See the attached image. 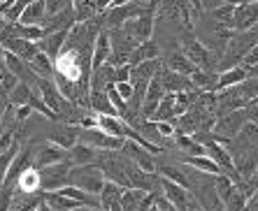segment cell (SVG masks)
Wrapping results in <instances>:
<instances>
[{
	"mask_svg": "<svg viewBox=\"0 0 258 211\" xmlns=\"http://www.w3.org/2000/svg\"><path fill=\"white\" fill-rule=\"evenodd\" d=\"M226 149L230 151L233 163L237 167V172H240L242 181L258 172V126L256 123L246 121L244 128L240 130V135L230 139L226 144Z\"/></svg>",
	"mask_w": 258,
	"mask_h": 211,
	"instance_id": "1",
	"label": "cell"
},
{
	"mask_svg": "<svg viewBox=\"0 0 258 211\" xmlns=\"http://www.w3.org/2000/svg\"><path fill=\"white\" fill-rule=\"evenodd\" d=\"M196 17L198 14H196L188 0H158L156 21H168L179 33L196 30Z\"/></svg>",
	"mask_w": 258,
	"mask_h": 211,
	"instance_id": "2",
	"label": "cell"
},
{
	"mask_svg": "<svg viewBox=\"0 0 258 211\" xmlns=\"http://www.w3.org/2000/svg\"><path fill=\"white\" fill-rule=\"evenodd\" d=\"M179 47H181V54L186 56V58L191 60L193 65L198 67V70H216V63H219V58H216L210 49L200 42L193 30L181 33Z\"/></svg>",
	"mask_w": 258,
	"mask_h": 211,
	"instance_id": "3",
	"label": "cell"
},
{
	"mask_svg": "<svg viewBox=\"0 0 258 211\" xmlns=\"http://www.w3.org/2000/svg\"><path fill=\"white\" fill-rule=\"evenodd\" d=\"M105 174L96 163L91 165H77V167H70V174H68V183L70 186H77L82 190L91 195H100L102 186H105Z\"/></svg>",
	"mask_w": 258,
	"mask_h": 211,
	"instance_id": "4",
	"label": "cell"
},
{
	"mask_svg": "<svg viewBox=\"0 0 258 211\" xmlns=\"http://www.w3.org/2000/svg\"><path fill=\"white\" fill-rule=\"evenodd\" d=\"M158 5H151V3H142V0H133L128 5H119V7H107L102 12V21H105V28L112 30V28H121V26L135 19L138 14L147 12V10H156Z\"/></svg>",
	"mask_w": 258,
	"mask_h": 211,
	"instance_id": "5",
	"label": "cell"
},
{
	"mask_svg": "<svg viewBox=\"0 0 258 211\" xmlns=\"http://www.w3.org/2000/svg\"><path fill=\"white\" fill-rule=\"evenodd\" d=\"M246 121H249L246 109H235V112H228V114H223V116L216 119L214 128H212V135H214L216 142H221V144L226 146L230 139L240 135V130L244 128Z\"/></svg>",
	"mask_w": 258,
	"mask_h": 211,
	"instance_id": "6",
	"label": "cell"
},
{
	"mask_svg": "<svg viewBox=\"0 0 258 211\" xmlns=\"http://www.w3.org/2000/svg\"><path fill=\"white\" fill-rule=\"evenodd\" d=\"M158 193L168 199V202H172V204L177 206V211H196L198 209V202H196V197H193V193L188 188L179 186V183H174V181L165 179V176H161V174H158Z\"/></svg>",
	"mask_w": 258,
	"mask_h": 211,
	"instance_id": "7",
	"label": "cell"
},
{
	"mask_svg": "<svg viewBox=\"0 0 258 211\" xmlns=\"http://www.w3.org/2000/svg\"><path fill=\"white\" fill-rule=\"evenodd\" d=\"M121 28L126 30L138 44L149 42V40H154V33H156V10H147V12L138 14L135 19L126 21Z\"/></svg>",
	"mask_w": 258,
	"mask_h": 211,
	"instance_id": "8",
	"label": "cell"
},
{
	"mask_svg": "<svg viewBox=\"0 0 258 211\" xmlns=\"http://www.w3.org/2000/svg\"><path fill=\"white\" fill-rule=\"evenodd\" d=\"M0 44H3V49H5V51H12L14 56L24 58L26 63H28V60L33 58L37 51H40V49H37V42H30V40L19 37L17 33H14L12 24H7L5 28L0 30Z\"/></svg>",
	"mask_w": 258,
	"mask_h": 211,
	"instance_id": "9",
	"label": "cell"
},
{
	"mask_svg": "<svg viewBox=\"0 0 258 211\" xmlns=\"http://www.w3.org/2000/svg\"><path fill=\"white\" fill-rule=\"evenodd\" d=\"M70 167H72L70 160H63V163L47 165V167L37 169L40 172V188H42V193H51V190H58V188L68 186Z\"/></svg>",
	"mask_w": 258,
	"mask_h": 211,
	"instance_id": "10",
	"label": "cell"
},
{
	"mask_svg": "<svg viewBox=\"0 0 258 211\" xmlns=\"http://www.w3.org/2000/svg\"><path fill=\"white\" fill-rule=\"evenodd\" d=\"M79 142L93 146L96 151H119L123 146V137L102 133L100 128H82L79 130Z\"/></svg>",
	"mask_w": 258,
	"mask_h": 211,
	"instance_id": "11",
	"label": "cell"
},
{
	"mask_svg": "<svg viewBox=\"0 0 258 211\" xmlns=\"http://www.w3.org/2000/svg\"><path fill=\"white\" fill-rule=\"evenodd\" d=\"M79 130L82 128L75 123H63V121H51V128L47 130V139L63 149H72L79 142Z\"/></svg>",
	"mask_w": 258,
	"mask_h": 211,
	"instance_id": "12",
	"label": "cell"
},
{
	"mask_svg": "<svg viewBox=\"0 0 258 211\" xmlns=\"http://www.w3.org/2000/svg\"><path fill=\"white\" fill-rule=\"evenodd\" d=\"M63 160H68V149L54 144V142H49V139H44L42 144H35V160H33V167L35 169L63 163Z\"/></svg>",
	"mask_w": 258,
	"mask_h": 211,
	"instance_id": "13",
	"label": "cell"
},
{
	"mask_svg": "<svg viewBox=\"0 0 258 211\" xmlns=\"http://www.w3.org/2000/svg\"><path fill=\"white\" fill-rule=\"evenodd\" d=\"M121 153H123L128 160H133L138 167H142L144 172H156V156L149 153L144 146H140L138 142H133V139H123Z\"/></svg>",
	"mask_w": 258,
	"mask_h": 211,
	"instance_id": "14",
	"label": "cell"
},
{
	"mask_svg": "<svg viewBox=\"0 0 258 211\" xmlns=\"http://www.w3.org/2000/svg\"><path fill=\"white\" fill-rule=\"evenodd\" d=\"M163 97H165V88H163V84H161V77L156 74V77L147 84V90H144V100H142V116L144 119H151V116H154V112L158 109Z\"/></svg>",
	"mask_w": 258,
	"mask_h": 211,
	"instance_id": "15",
	"label": "cell"
},
{
	"mask_svg": "<svg viewBox=\"0 0 258 211\" xmlns=\"http://www.w3.org/2000/svg\"><path fill=\"white\" fill-rule=\"evenodd\" d=\"M123 190L119 183H112V181H105L100 195H98V206L100 211H121V197H123Z\"/></svg>",
	"mask_w": 258,
	"mask_h": 211,
	"instance_id": "16",
	"label": "cell"
},
{
	"mask_svg": "<svg viewBox=\"0 0 258 211\" xmlns=\"http://www.w3.org/2000/svg\"><path fill=\"white\" fill-rule=\"evenodd\" d=\"M158 77H161V84H163V88H165V93H181V90L196 88L193 81L186 77V74H179V72H174V70H168L165 65H163V70L158 72Z\"/></svg>",
	"mask_w": 258,
	"mask_h": 211,
	"instance_id": "17",
	"label": "cell"
},
{
	"mask_svg": "<svg viewBox=\"0 0 258 211\" xmlns=\"http://www.w3.org/2000/svg\"><path fill=\"white\" fill-rule=\"evenodd\" d=\"M258 21V3H237L233 17V30H249Z\"/></svg>",
	"mask_w": 258,
	"mask_h": 211,
	"instance_id": "18",
	"label": "cell"
},
{
	"mask_svg": "<svg viewBox=\"0 0 258 211\" xmlns=\"http://www.w3.org/2000/svg\"><path fill=\"white\" fill-rule=\"evenodd\" d=\"M131 84H149L151 79L156 77L163 70V58H151L144 60L140 65H131Z\"/></svg>",
	"mask_w": 258,
	"mask_h": 211,
	"instance_id": "19",
	"label": "cell"
},
{
	"mask_svg": "<svg viewBox=\"0 0 258 211\" xmlns=\"http://www.w3.org/2000/svg\"><path fill=\"white\" fill-rule=\"evenodd\" d=\"M68 35H70V30H56V33H47V35L37 42V49H40L42 54H47L51 60L58 58V54L63 51V47H66V42H68Z\"/></svg>",
	"mask_w": 258,
	"mask_h": 211,
	"instance_id": "20",
	"label": "cell"
},
{
	"mask_svg": "<svg viewBox=\"0 0 258 211\" xmlns=\"http://www.w3.org/2000/svg\"><path fill=\"white\" fill-rule=\"evenodd\" d=\"M112 56V40H109V30H100V35L96 37V44H93V58H91V70L93 67L105 65Z\"/></svg>",
	"mask_w": 258,
	"mask_h": 211,
	"instance_id": "21",
	"label": "cell"
},
{
	"mask_svg": "<svg viewBox=\"0 0 258 211\" xmlns=\"http://www.w3.org/2000/svg\"><path fill=\"white\" fill-rule=\"evenodd\" d=\"M246 77H249V67H246L244 63H240V65H235V67H228V70L219 72V84H216V90H223V88H230V86L242 84Z\"/></svg>",
	"mask_w": 258,
	"mask_h": 211,
	"instance_id": "22",
	"label": "cell"
},
{
	"mask_svg": "<svg viewBox=\"0 0 258 211\" xmlns=\"http://www.w3.org/2000/svg\"><path fill=\"white\" fill-rule=\"evenodd\" d=\"M96 158H98V151L93 149V146L84 144V142H77L72 149H68V160H70L72 167H77V165L96 163Z\"/></svg>",
	"mask_w": 258,
	"mask_h": 211,
	"instance_id": "23",
	"label": "cell"
},
{
	"mask_svg": "<svg viewBox=\"0 0 258 211\" xmlns=\"http://www.w3.org/2000/svg\"><path fill=\"white\" fill-rule=\"evenodd\" d=\"M210 21H214L216 26L223 28H233V17H235V3H219V5L205 10Z\"/></svg>",
	"mask_w": 258,
	"mask_h": 211,
	"instance_id": "24",
	"label": "cell"
},
{
	"mask_svg": "<svg viewBox=\"0 0 258 211\" xmlns=\"http://www.w3.org/2000/svg\"><path fill=\"white\" fill-rule=\"evenodd\" d=\"M40 172L35 167H28L24 174L19 176L17 186H14V193L17 195H33V193H40Z\"/></svg>",
	"mask_w": 258,
	"mask_h": 211,
	"instance_id": "25",
	"label": "cell"
},
{
	"mask_svg": "<svg viewBox=\"0 0 258 211\" xmlns=\"http://www.w3.org/2000/svg\"><path fill=\"white\" fill-rule=\"evenodd\" d=\"M44 19H47V7H44V0H33L28 7H26L21 17H19V24L26 26H42Z\"/></svg>",
	"mask_w": 258,
	"mask_h": 211,
	"instance_id": "26",
	"label": "cell"
},
{
	"mask_svg": "<svg viewBox=\"0 0 258 211\" xmlns=\"http://www.w3.org/2000/svg\"><path fill=\"white\" fill-rule=\"evenodd\" d=\"M151 58H161V47H158L156 40H149V42L138 44V47L133 49V54H131V58H128V63H131V65H140V63L151 60Z\"/></svg>",
	"mask_w": 258,
	"mask_h": 211,
	"instance_id": "27",
	"label": "cell"
},
{
	"mask_svg": "<svg viewBox=\"0 0 258 211\" xmlns=\"http://www.w3.org/2000/svg\"><path fill=\"white\" fill-rule=\"evenodd\" d=\"M109 84H114V65L105 63L91 70V90H105Z\"/></svg>",
	"mask_w": 258,
	"mask_h": 211,
	"instance_id": "28",
	"label": "cell"
},
{
	"mask_svg": "<svg viewBox=\"0 0 258 211\" xmlns=\"http://www.w3.org/2000/svg\"><path fill=\"white\" fill-rule=\"evenodd\" d=\"M174 149H179L181 156H205V146L193 135L174 133Z\"/></svg>",
	"mask_w": 258,
	"mask_h": 211,
	"instance_id": "29",
	"label": "cell"
},
{
	"mask_svg": "<svg viewBox=\"0 0 258 211\" xmlns=\"http://www.w3.org/2000/svg\"><path fill=\"white\" fill-rule=\"evenodd\" d=\"M163 65L168 67V70H174V72H179V74H186V77H191L198 67L193 65L191 60L186 58V56L181 54V51H172V54H168V58L163 60Z\"/></svg>",
	"mask_w": 258,
	"mask_h": 211,
	"instance_id": "30",
	"label": "cell"
},
{
	"mask_svg": "<svg viewBox=\"0 0 258 211\" xmlns=\"http://www.w3.org/2000/svg\"><path fill=\"white\" fill-rule=\"evenodd\" d=\"M188 79H191L193 86H196L198 90L216 93V84H219V72H216V70H196Z\"/></svg>",
	"mask_w": 258,
	"mask_h": 211,
	"instance_id": "31",
	"label": "cell"
},
{
	"mask_svg": "<svg viewBox=\"0 0 258 211\" xmlns=\"http://www.w3.org/2000/svg\"><path fill=\"white\" fill-rule=\"evenodd\" d=\"M72 10H75V21H91L102 14L98 0H72Z\"/></svg>",
	"mask_w": 258,
	"mask_h": 211,
	"instance_id": "32",
	"label": "cell"
},
{
	"mask_svg": "<svg viewBox=\"0 0 258 211\" xmlns=\"http://www.w3.org/2000/svg\"><path fill=\"white\" fill-rule=\"evenodd\" d=\"M44 202L49 204V209L51 211H75L79 209V202H75L72 197H68V195H63L60 190H51V193H44Z\"/></svg>",
	"mask_w": 258,
	"mask_h": 211,
	"instance_id": "33",
	"label": "cell"
},
{
	"mask_svg": "<svg viewBox=\"0 0 258 211\" xmlns=\"http://www.w3.org/2000/svg\"><path fill=\"white\" fill-rule=\"evenodd\" d=\"M28 65L40 79H54V60L49 58L47 54H42V51H37V54L28 60Z\"/></svg>",
	"mask_w": 258,
	"mask_h": 211,
	"instance_id": "34",
	"label": "cell"
},
{
	"mask_svg": "<svg viewBox=\"0 0 258 211\" xmlns=\"http://www.w3.org/2000/svg\"><path fill=\"white\" fill-rule=\"evenodd\" d=\"M89 109L91 112H96V114H116V109L112 107V102H109V97L105 90H91L89 95Z\"/></svg>",
	"mask_w": 258,
	"mask_h": 211,
	"instance_id": "35",
	"label": "cell"
},
{
	"mask_svg": "<svg viewBox=\"0 0 258 211\" xmlns=\"http://www.w3.org/2000/svg\"><path fill=\"white\" fill-rule=\"evenodd\" d=\"M174 119H177V107H174V93H165V97L161 100V104H158V109L154 112L151 121H168V123H172Z\"/></svg>",
	"mask_w": 258,
	"mask_h": 211,
	"instance_id": "36",
	"label": "cell"
},
{
	"mask_svg": "<svg viewBox=\"0 0 258 211\" xmlns=\"http://www.w3.org/2000/svg\"><path fill=\"white\" fill-rule=\"evenodd\" d=\"M144 195H147V190H142V188H126L123 197H121V211H138Z\"/></svg>",
	"mask_w": 258,
	"mask_h": 211,
	"instance_id": "37",
	"label": "cell"
},
{
	"mask_svg": "<svg viewBox=\"0 0 258 211\" xmlns=\"http://www.w3.org/2000/svg\"><path fill=\"white\" fill-rule=\"evenodd\" d=\"M14 33H17L19 37H24V40H30V42H40L44 37V28L42 26H26V24H12Z\"/></svg>",
	"mask_w": 258,
	"mask_h": 211,
	"instance_id": "38",
	"label": "cell"
},
{
	"mask_svg": "<svg viewBox=\"0 0 258 211\" xmlns=\"http://www.w3.org/2000/svg\"><path fill=\"white\" fill-rule=\"evenodd\" d=\"M246 204H249V199H246V195L242 193L240 188H235L233 193L223 199V206H226V211H244Z\"/></svg>",
	"mask_w": 258,
	"mask_h": 211,
	"instance_id": "39",
	"label": "cell"
},
{
	"mask_svg": "<svg viewBox=\"0 0 258 211\" xmlns=\"http://www.w3.org/2000/svg\"><path fill=\"white\" fill-rule=\"evenodd\" d=\"M21 142H17V144L12 146L10 151H5V153H0V188H3V183H5V174H7V167H10V163H12L14 153H17L19 149H21Z\"/></svg>",
	"mask_w": 258,
	"mask_h": 211,
	"instance_id": "40",
	"label": "cell"
},
{
	"mask_svg": "<svg viewBox=\"0 0 258 211\" xmlns=\"http://www.w3.org/2000/svg\"><path fill=\"white\" fill-rule=\"evenodd\" d=\"M105 93H107V97H109V102H112V107L116 109V114H119V116H123V112H126L128 102H126V100H123V97L119 95V90H116V86H114V84H109L107 88H105Z\"/></svg>",
	"mask_w": 258,
	"mask_h": 211,
	"instance_id": "41",
	"label": "cell"
},
{
	"mask_svg": "<svg viewBox=\"0 0 258 211\" xmlns=\"http://www.w3.org/2000/svg\"><path fill=\"white\" fill-rule=\"evenodd\" d=\"M30 3H33V0H14L12 7H10V10H7V12L3 14L7 24H17L19 17H21V12H24V10L30 5Z\"/></svg>",
	"mask_w": 258,
	"mask_h": 211,
	"instance_id": "42",
	"label": "cell"
},
{
	"mask_svg": "<svg viewBox=\"0 0 258 211\" xmlns=\"http://www.w3.org/2000/svg\"><path fill=\"white\" fill-rule=\"evenodd\" d=\"M17 84H19V77H17V74H12L5 65L0 67V86H3V90H5V93H10V90H12Z\"/></svg>",
	"mask_w": 258,
	"mask_h": 211,
	"instance_id": "43",
	"label": "cell"
},
{
	"mask_svg": "<svg viewBox=\"0 0 258 211\" xmlns=\"http://www.w3.org/2000/svg\"><path fill=\"white\" fill-rule=\"evenodd\" d=\"M72 5V0H44V7H47V14H56L60 10Z\"/></svg>",
	"mask_w": 258,
	"mask_h": 211,
	"instance_id": "44",
	"label": "cell"
},
{
	"mask_svg": "<svg viewBox=\"0 0 258 211\" xmlns=\"http://www.w3.org/2000/svg\"><path fill=\"white\" fill-rule=\"evenodd\" d=\"M12 197H14V190H10V188H0V211H10V206H12Z\"/></svg>",
	"mask_w": 258,
	"mask_h": 211,
	"instance_id": "45",
	"label": "cell"
},
{
	"mask_svg": "<svg viewBox=\"0 0 258 211\" xmlns=\"http://www.w3.org/2000/svg\"><path fill=\"white\" fill-rule=\"evenodd\" d=\"M131 63L126 65H114V84L116 81H131Z\"/></svg>",
	"mask_w": 258,
	"mask_h": 211,
	"instance_id": "46",
	"label": "cell"
},
{
	"mask_svg": "<svg viewBox=\"0 0 258 211\" xmlns=\"http://www.w3.org/2000/svg\"><path fill=\"white\" fill-rule=\"evenodd\" d=\"M114 86H116V90H119V95L123 97L126 102H128V100H131V97H133V90H135V86H133L131 81H116Z\"/></svg>",
	"mask_w": 258,
	"mask_h": 211,
	"instance_id": "47",
	"label": "cell"
},
{
	"mask_svg": "<svg viewBox=\"0 0 258 211\" xmlns=\"http://www.w3.org/2000/svg\"><path fill=\"white\" fill-rule=\"evenodd\" d=\"M156 206H158V211H177V206H174L172 202H168L161 193H158V197H156Z\"/></svg>",
	"mask_w": 258,
	"mask_h": 211,
	"instance_id": "48",
	"label": "cell"
},
{
	"mask_svg": "<svg viewBox=\"0 0 258 211\" xmlns=\"http://www.w3.org/2000/svg\"><path fill=\"white\" fill-rule=\"evenodd\" d=\"M7 95L5 93H0V119H3V114H5V109H7Z\"/></svg>",
	"mask_w": 258,
	"mask_h": 211,
	"instance_id": "49",
	"label": "cell"
},
{
	"mask_svg": "<svg viewBox=\"0 0 258 211\" xmlns=\"http://www.w3.org/2000/svg\"><path fill=\"white\" fill-rule=\"evenodd\" d=\"M188 3H191V7L196 10V14H203L205 12V10H203V0H188Z\"/></svg>",
	"mask_w": 258,
	"mask_h": 211,
	"instance_id": "50",
	"label": "cell"
},
{
	"mask_svg": "<svg viewBox=\"0 0 258 211\" xmlns=\"http://www.w3.org/2000/svg\"><path fill=\"white\" fill-rule=\"evenodd\" d=\"M219 3H223V0H203V10H210V7L219 5Z\"/></svg>",
	"mask_w": 258,
	"mask_h": 211,
	"instance_id": "51",
	"label": "cell"
},
{
	"mask_svg": "<svg viewBox=\"0 0 258 211\" xmlns=\"http://www.w3.org/2000/svg\"><path fill=\"white\" fill-rule=\"evenodd\" d=\"M109 5H112V0H98V7H100V12H105Z\"/></svg>",
	"mask_w": 258,
	"mask_h": 211,
	"instance_id": "52",
	"label": "cell"
},
{
	"mask_svg": "<svg viewBox=\"0 0 258 211\" xmlns=\"http://www.w3.org/2000/svg\"><path fill=\"white\" fill-rule=\"evenodd\" d=\"M35 211H51V209H49V204H47V202H44V204H40Z\"/></svg>",
	"mask_w": 258,
	"mask_h": 211,
	"instance_id": "53",
	"label": "cell"
},
{
	"mask_svg": "<svg viewBox=\"0 0 258 211\" xmlns=\"http://www.w3.org/2000/svg\"><path fill=\"white\" fill-rule=\"evenodd\" d=\"M249 30H251L253 35H256V37H258V21H256V24H253V26H251V28H249Z\"/></svg>",
	"mask_w": 258,
	"mask_h": 211,
	"instance_id": "54",
	"label": "cell"
},
{
	"mask_svg": "<svg viewBox=\"0 0 258 211\" xmlns=\"http://www.w3.org/2000/svg\"><path fill=\"white\" fill-rule=\"evenodd\" d=\"M5 26H7V21H5V17H3V14H0V30L5 28Z\"/></svg>",
	"mask_w": 258,
	"mask_h": 211,
	"instance_id": "55",
	"label": "cell"
},
{
	"mask_svg": "<svg viewBox=\"0 0 258 211\" xmlns=\"http://www.w3.org/2000/svg\"><path fill=\"white\" fill-rule=\"evenodd\" d=\"M242 3H258V0H242Z\"/></svg>",
	"mask_w": 258,
	"mask_h": 211,
	"instance_id": "56",
	"label": "cell"
},
{
	"mask_svg": "<svg viewBox=\"0 0 258 211\" xmlns=\"http://www.w3.org/2000/svg\"><path fill=\"white\" fill-rule=\"evenodd\" d=\"M0 93H5V90H3V86H0ZM5 95H7V93H5Z\"/></svg>",
	"mask_w": 258,
	"mask_h": 211,
	"instance_id": "57",
	"label": "cell"
},
{
	"mask_svg": "<svg viewBox=\"0 0 258 211\" xmlns=\"http://www.w3.org/2000/svg\"><path fill=\"white\" fill-rule=\"evenodd\" d=\"M196 211H205V209H200V206H198V209H196Z\"/></svg>",
	"mask_w": 258,
	"mask_h": 211,
	"instance_id": "58",
	"label": "cell"
}]
</instances>
